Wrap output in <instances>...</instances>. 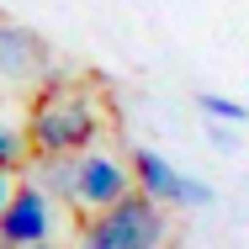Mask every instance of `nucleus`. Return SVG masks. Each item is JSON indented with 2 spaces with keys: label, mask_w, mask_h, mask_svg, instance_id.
<instances>
[{
  "label": "nucleus",
  "mask_w": 249,
  "mask_h": 249,
  "mask_svg": "<svg viewBox=\"0 0 249 249\" xmlns=\"http://www.w3.org/2000/svg\"><path fill=\"white\" fill-rule=\"evenodd\" d=\"M127 191H133V170H127V159H117V154H106V149L74 154V207H85V212H106L111 201H122Z\"/></svg>",
  "instance_id": "20e7f679"
},
{
  "label": "nucleus",
  "mask_w": 249,
  "mask_h": 249,
  "mask_svg": "<svg viewBox=\"0 0 249 249\" xmlns=\"http://www.w3.org/2000/svg\"><path fill=\"white\" fill-rule=\"evenodd\" d=\"M32 186H37L48 201H69V207H74V154H53V159H43Z\"/></svg>",
  "instance_id": "0eeeda50"
},
{
  "label": "nucleus",
  "mask_w": 249,
  "mask_h": 249,
  "mask_svg": "<svg viewBox=\"0 0 249 249\" xmlns=\"http://www.w3.org/2000/svg\"><path fill=\"white\" fill-rule=\"evenodd\" d=\"M43 239H53V201L27 180L11 191L5 212H0V249H27Z\"/></svg>",
  "instance_id": "39448f33"
},
{
  "label": "nucleus",
  "mask_w": 249,
  "mask_h": 249,
  "mask_svg": "<svg viewBox=\"0 0 249 249\" xmlns=\"http://www.w3.org/2000/svg\"><path fill=\"white\" fill-rule=\"evenodd\" d=\"M27 159V138H21V127H11L5 117H0V170H16Z\"/></svg>",
  "instance_id": "1a4fd4ad"
},
{
  "label": "nucleus",
  "mask_w": 249,
  "mask_h": 249,
  "mask_svg": "<svg viewBox=\"0 0 249 249\" xmlns=\"http://www.w3.org/2000/svg\"><path fill=\"white\" fill-rule=\"evenodd\" d=\"M27 149L37 159H53V154H85L96 149L101 138V111L85 90H69V80L58 74H43V96L27 117Z\"/></svg>",
  "instance_id": "f257e3e1"
},
{
  "label": "nucleus",
  "mask_w": 249,
  "mask_h": 249,
  "mask_svg": "<svg viewBox=\"0 0 249 249\" xmlns=\"http://www.w3.org/2000/svg\"><path fill=\"white\" fill-rule=\"evenodd\" d=\"M53 69V48L21 21H0V74L11 85H32Z\"/></svg>",
  "instance_id": "423d86ee"
},
{
  "label": "nucleus",
  "mask_w": 249,
  "mask_h": 249,
  "mask_svg": "<svg viewBox=\"0 0 249 249\" xmlns=\"http://www.w3.org/2000/svg\"><path fill=\"white\" fill-rule=\"evenodd\" d=\"M127 170H133V191H143V196L159 201V207H175V212H201V207H212V186H207V180L175 170L164 154H154V149H133Z\"/></svg>",
  "instance_id": "7ed1b4c3"
},
{
  "label": "nucleus",
  "mask_w": 249,
  "mask_h": 249,
  "mask_svg": "<svg viewBox=\"0 0 249 249\" xmlns=\"http://www.w3.org/2000/svg\"><path fill=\"white\" fill-rule=\"evenodd\" d=\"M196 106L207 111V122H249V106L244 101H233V96H217V90H196Z\"/></svg>",
  "instance_id": "6e6552de"
},
{
  "label": "nucleus",
  "mask_w": 249,
  "mask_h": 249,
  "mask_svg": "<svg viewBox=\"0 0 249 249\" xmlns=\"http://www.w3.org/2000/svg\"><path fill=\"white\" fill-rule=\"evenodd\" d=\"M27 249H53V239H43V244H27Z\"/></svg>",
  "instance_id": "f8f14e48"
},
{
  "label": "nucleus",
  "mask_w": 249,
  "mask_h": 249,
  "mask_svg": "<svg viewBox=\"0 0 249 249\" xmlns=\"http://www.w3.org/2000/svg\"><path fill=\"white\" fill-rule=\"evenodd\" d=\"M16 191V170H0V212H5V201Z\"/></svg>",
  "instance_id": "9b49d317"
},
{
  "label": "nucleus",
  "mask_w": 249,
  "mask_h": 249,
  "mask_svg": "<svg viewBox=\"0 0 249 249\" xmlns=\"http://www.w3.org/2000/svg\"><path fill=\"white\" fill-rule=\"evenodd\" d=\"M164 239H170V212L143 191H127L85 223L80 249H164Z\"/></svg>",
  "instance_id": "f03ea898"
},
{
  "label": "nucleus",
  "mask_w": 249,
  "mask_h": 249,
  "mask_svg": "<svg viewBox=\"0 0 249 249\" xmlns=\"http://www.w3.org/2000/svg\"><path fill=\"white\" fill-rule=\"evenodd\" d=\"M207 143L223 149V154H233V149H239V133H233L228 122H212V127H207Z\"/></svg>",
  "instance_id": "9d476101"
}]
</instances>
